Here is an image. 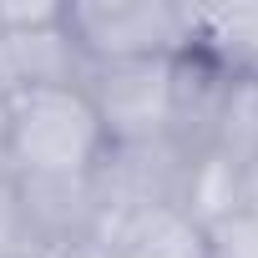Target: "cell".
Returning <instances> with one entry per match:
<instances>
[{
	"label": "cell",
	"mask_w": 258,
	"mask_h": 258,
	"mask_svg": "<svg viewBox=\"0 0 258 258\" xmlns=\"http://www.w3.org/2000/svg\"><path fill=\"white\" fill-rule=\"evenodd\" d=\"M81 91L91 96V106H96V116H101V132H106L111 147H152V142H172L177 56L86 66Z\"/></svg>",
	"instance_id": "3957f363"
},
{
	"label": "cell",
	"mask_w": 258,
	"mask_h": 258,
	"mask_svg": "<svg viewBox=\"0 0 258 258\" xmlns=\"http://www.w3.org/2000/svg\"><path fill=\"white\" fill-rule=\"evenodd\" d=\"M6 137H11V96L0 91V182H11V162H6Z\"/></svg>",
	"instance_id": "7c38bea8"
},
{
	"label": "cell",
	"mask_w": 258,
	"mask_h": 258,
	"mask_svg": "<svg viewBox=\"0 0 258 258\" xmlns=\"http://www.w3.org/2000/svg\"><path fill=\"white\" fill-rule=\"evenodd\" d=\"M26 248L21 238V208H16V182H0V258H16Z\"/></svg>",
	"instance_id": "8fae6325"
},
{
	"label": "cell",
	"mask_w": 258,
	"mask_h": 258,
	"mask_svg": "<svg viewBox=\"0 0 258 258\" xmlns=\"http://www.w3.org/2000/svg\"><path fill=\"white\" fill-rule=\"evenodd\" d=\"M21 208V238L31 253H56L96 238L101 228V182L91 177H11Z\"/></svg>",
	"instance_id": "277c9868"
},
{
	"label": "cell",
	"mask_w": 258,
	"mask_h": 258,
	"mask_svg": "<svg viewBox=\"0 0 258 258\" xmlns=\"http://www.w3.org/2000/svg\"><path fill=\"white\" fill-rule=\"evenodd\" d=\"M243 208H248V213H258V152L243 162Z\"/></svg>",
	"instance_id": "4fadbf2b"
},
{
	"label": "cell",
	"mask_w": 258,
	"mask_h": 258,
	"mask_svg": "<svg viewBox=\"0 0 258 258\" xmlns=\"http://www.w3.org/2000/svg\"><path fill=\"white\" fill-rule=\"evenodd\" d=\"M192 56L233 81H258V6L203 11L192 6Z\"/></svg>",
	"instance_id": "52a82bcc"
},
{
	"label": "cell",
	"mask_w": 258,
	"mask_h": 258,
	"mask_svg": "<svg viewBox=\"0 0 258 258\" xmlns=\"http://www.w3.org/2000/svg\"><path fill=\"white\" fill-rule=\"evenodd\" d=\"M111 142L81 86L11 91V177H91L101 172Z\"/></svg>",
	"instance_id": "6da1fadb"
},
{
	"label": "cell",
	"mask_w": 258,
	"mask_h": 258,
	"mask_svg": "<svg viewBox=\"0 0 258 258\" xmlns=\"http://www.w3.org/2000/svg\"><path fill=\"white\" fill-rule=\"evenodd\" d=\"M177 208L208 233L218 228L223 218H233L243 208V167L233 157H223L218 147H203L187 157V172H182V187H177Z\"/></svg>",
	"instance_id": "ba28073f"
},
{
	"label": "cell",
	"mask_w": 258,
	"mask_h": 258,
	"mask_svg": "<svg viewBox=\"0 0 258 258\" xmlns=\"http://www.w3.org/2000/svg\"><path fill=\"white\" fill-rule=\"evenodd\" d=\"M208 147H218V152L233 157L238 167L258 152V81H233V76H228V91H223V101H218Z\"/></svg>",
	"instance_id": "9c48e42d"
},
{
	"label": "cell",
	"mask_w": 258,
	"mask_h": 258,
	"mask_svg": "<svg viewBox=\"0 0 258 258\" xmlns=\"http://www.w3.org/2000/svg\"><path fill=\"white\" fill-rule=\"evenodd\" d=\"M208 253L213 258H258V213L238 208L218 228H208Z\"/></svg>",
	"instance_id": "30bf717a"
},
{
	"label": "cell",
	"mask_w": 258,
	"mask_h": 258,
	"mask_svg": "<svg viewBox=\"0 0 258 258\" xmlns=\"http://www.w3.org/2000/svg\"><path fill=\"white\" fill-rule=\"evenodd\" d=\"M96 243L116 258H213L208 233L177 203H132V208H101Z\"/></svg>",
	"instance_id": "5b68a950"
},
{
	"label": "cell",
	"mask_w": 258,
	"mask_h": 258,
	"mask_svg": "<svg viewBox=\"0 0 258 258\" xmlns=\"http://www.w3.org/2000/svg\"><path fill=\"white\" fill-rule=\"evenodd\" d=\"M86 61L66 31V11L46 26L0 31V91H36V86H81Z\"/></svg>",
	"instance_id": "8992f818"
},
{
	"label": "cell",
	"mask_w": 258,
	"mask_h": 258,
	"mask_svg": "<svg viewBox=\"0 0 258 258\" xmlns=\"http://www.w3.org/2000/svg\"><path fill=\"white\" fill-rule=\"evenodd\" d=\"M66 31L86 66L187 56L192 6H177V0H76V6H66Z\"/></svg>",
	"instance_id": "7a4b0ae2"
}]
</instances>
